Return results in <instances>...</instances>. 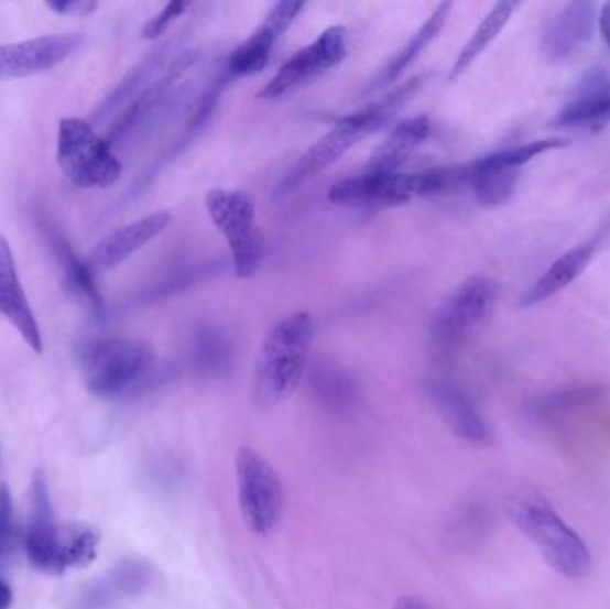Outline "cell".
<instances>
[{"mask_svg":"<svg viewBox=\"0 0 610 609\" xmlns=\"http://www.w3.org/2000/svg\"><path fill=\"white\" fill-rule=\"evenodd\" d=\"M427 74L413 77L375 102L334 123L329 133H325L318 142L313 143L302 154L301 160L287 171L284 180L275 188L273 197L282 199L292 194L307 181L327 171L339 157H344L352 146H356L357 142L384 128L385 123H390L409 105V100L422 90L423 85L427 83Z\"/></svg>","mask_w":610,"mask_h":609,"instance_id":"6da1fadb","label":"cell"},{"mask_svg":"<svg viewBox=\"0 0 610 609\" xmlns=\"http://www.w3.org/2000/svg\"><path fill=\"white\" fill-rule=\"evenodd\" d=\"M86 388L100 399L134 398L154 383L155 355L131 336H89L77 349Z\"/></svg>","mask_w":610,"mask_h":609,"instance_id":"7a4b0ae2","label":"cell"},{"mask_svg":"<svg viewBox=\"0 0 610 609\" xmlns=\"http://www.w3.org/2000/svg\"><path fill=\"white\" fill-rule=\"evenodd\" d=\"M315 335V320L307 312L287 315L270 329L255 359L254 401L258 406H277L301 387Z\"/></svg>","mask_w":610,"mask_h":609,"instance_id":"3957f363","label":"cell"},{"mask_svg":"<svg viewBox=\"0 0 610 609\" xmlns=\"http://www.w3.org/2000/svg\"><path fill=\"white\" fill-rule=\"evenodd\" d=\"M468 185L466 166L436 168L423 174H368L339 181L330 186V204L347 208H400L418 197L445 194L456 186Z\"/></svg>","mask_w":610,"mask_h":609,"instance_id":"277c9868","label":"cell"},{"mask_svg":"<svg viewBox=\"0 0 610 609\" xmlns=\"http://www.w3.org/2000/svg\"><path fill=\"white\" fill-rule=\"evenodd\" d=\"M509 516L522 530L549 567L568 579H584L592 568V557L586 542L569 528L543 497L522 493L508 504Z\"/></svg>","mask_w":610,"mask_h":609,"instance_id":"5b68a950","label":"cell"},{"mask_svg":"<svg viewBox=\"0 0 610 609\" xmlns=\"http://www.w3.org/2000/svg\"><path fill=\"white\" fill-rule=\"evenodd\" d=\"M57 165L72 185L106 189L122 177V161L108 138L95 133L88 120L63 119L57 129Z\"/></svg>","mask_w":610,"mask_h":609,"instance_id":"8992f818","label":"cell"},{"mask_svg":"<svg viewBox=\"0 0 610 609\" xmlns=\"http://www.w3.org/2000/svg\"><path fill=\"white\" fill-rule=\"evenodd\" d=\"M206 208L226 238L236 275L254 278L264 260V237L255 220L254 199L240 189L213 188L207 192Z\"/></svg>","mask_w":610,"mask_h":609,"instance_id":"52a82bcc","label":"cell"},{"mask_svg":"<svg viewBox=\"0 0 610 609\" xmlns=\"http://www.w3.org/2000/svg\"><path fill=\"white\" fill-rule=\"evenodd\" d=\"M498 295V283L489 275L466 279L434 317L431 335L437 352L443 356L456 352L486 326L497 307Z\"/></svg>","mask_w":610,"mask_h":609,"instance_id":"ba28073f","label":"cell"},{"mask_svg":"<svg viewBox=\"0 0 610 609\" xmlns=\"http://www.w3.org/2000/svg\"><path fill=\"white\" fill-rule=\"evenodd\" d=\"M236 485L244 524L258 536L275 531L284 505V490L275 468L250 447L236 454Z\"/></svg>","mask_w":610,"mask_h":609,"instance_id":"9c48e42d","label":"cell"},{"mask_svg":"<svg viewBox=\"0 0 610 609\" xmlns=\"http://www.w3.org/2000/svg\"><path fill=\"white\" fill-rule=\"evenodd\" d=\"M348 54V33L344 25H330L315 42L293 54L277 74L258 91V99H281L287 91L338 67Z\"/></svg>","mask_w":610,"mask_h":609,"instance_id":"30bf717a","label":"cell"},{"mask_svg":"<svg viewBox=\"0 0 610 609\" xmlns=\"http://www.w3.org/2000/svg\"><path fill=\"white\" fill-rule=\"evenodd\" d=\"M63 530L57 524L47 479L43 470H36L31 481V520L24 536L25 556L36 570L59 576L63 567Z\"/></svg>","mask_w":610,"mask_h":609,"instance_id":"8fae6325","label":"cell"},{"mask_svg":"<svg viewBox=\"0 0 610 609\" xmlns=\"http://www.w3.org/2000/svg\"><path fill=\"white\" fill-rule=\"evenodd\" d=\"M85 42L83 34H47L0 45V79H19L57 67Z\"/></svg>","mask_w":610,"mask_h":609,"instance_id":"7c38bea8","label":"cell"},{"mask_svg":"<svg viewBox=\"0 0 610 609\" xmlns=\"http://www.w3.org/2000/svg\"><path fill=\"white\" fill-rule=\"evenodd\" d=\"M33 217L39 231L43 235V240L47 241L45 246L54 255V260L62 267L66 289L70 290L80 301H85L89 307H94L95 312H102V293L97 284V275L89 267L88 261L77 254L76 249L72 247L65 232L62 231V227L57 226V220L52 217V213L39 208L34 209Z\"/></svg>","mask_w":610,"mask_h":609,"instance_id":"4fadbf2b","label":"cell"},{"mask_svg":"<svg viewBox=\"0 0 610 609\" xmlns=\"http://www.w3.org/2000/svg\"><path fill=\"white\" fill-rule=\"evenodd\" d=\"M170 224H172V213L157 211L134 220L128 226L118 227L117 231L109 232L108 237L97 243L94 252L89 254V267L95 275L108 274L126 263L143 247L149 246L154 238L160 237L161 232H165Z\"/></svg>","mask_w":610,"mask_h":609,"instance_id":"5bb4252c","label":"cell"},{"mask_svg":"<svg viewBox=\"0 0 610 609\" xmlns=\"http://www.w3.org/2000/svg\"><path fill=\"white\" fill-rule=\"evenodd\" d=\"M0 315L11 322L22 340L42 355L43 340L39 322L34 318L33 307L29 304L22 283H20L17 263L10 243L0 235Z\"/></svg>","mask_w":610,"mask_h":609,"instance_id":"9a60e30c","label":"cell"},{"mask_svg":"<svg viewBox=\"0 0 610 609\" xmlns=\"http://www.w3.org/2000/svg\"><path fill=\"white\" fill-rule=\"evenodd\" d=\"M154 568L141 559H126L86 588L72 609H113L151 586Z\"/></svg>","mask_w":610,"mask_h":609,"instance_id":"2e32d148","label":"cell"},{"mask_svg":"<svg viewBox=\"0 0 610 609\" xmlns=\"http://www.w3.org/2000/svg\"><path fill=\"white\" fill-rule=\"evenodd\" d=\"M597 25V6L586 0L569 2L546 28L543 51L549 62H566L591 40Z\"/></svg>","mask_w":610,"mask_h":609,"instance_id":"e0dca14e","label":"cell"},{"mask_svg":"<svg viewBox=\"0 0 610 609\" xmlns=\"http://www.w3.org/2000/svg\"><path fill=\"white\" fill-rule=\"evenodd\" d=\"M427 392L437 413L454 431V435L465 439L468 444H489L491 431H489L488 422L483 421L473 399L462 388L446 383V381H434Z\"/></svg>","mask_w":610,"mask_h":609,"instance_id":"ac0fdd59","label":"cell"},{"mask_svg":"<svg viewBox=\"0 0 610 609\" xmlns=\"http://www.w3.org/2000/svg\"><path fill=\"white\" fill-rule=\"evenodd\" d=\"M433 134L428 117H416L399 123L371 152L364 172L368 174H396Z\"/></svg>","mask_w":610,"mask_h":609,"instance_id":"d6986e66","label":"cell"},{"mask_svg":"<svg viewBox=\"0 0 610 609\" xmlns=\"http://www.w3.org/2000/svg\"><path fill=\"white\" fill-rule=\"evenodd\" d=\"M598 251V240L586 241L580 246L573 247L564 252L552 265L546 269L545 274L541 275L531 290L522 297V306H535V304L545 303L549 297L568 289L575 279L586 272L587 267L591 265Z\"/></svg>","mask_w":610,"mask_h":609,"instance_id":"ffe728a7","label":"cell"},{"mask_svg":"<svg viewBox=\"0 0 610 609\" xmlns=\"http://www.w3.org/2000/svg\"><path fill=\"white\" fill-rule=\"evenodd\" d=\"M520 174V168L503 165L494 154H489L468 165V185L482 206L497 208L514 195Z\"/></svg>","mask_w":610,"mask_h":609,"instance_id":"44dd1931","label":"cell"},{"mask_svg":"<svg viewBox=\"0 0 610 609\" xmlns=\"http://www.w3.org/2000/svg\"><path fill=\"white\" fill-rule=\"evenodd\" d=\"M451 6H454L451 2H443V4L437 6L433 14L416 31L413 39L405 43V47L382 68L381 74L371 80L362 94H373V91L381 90L384 86L391 85V83L399 79L402 76V72L407 70L422 56L423 51L442 34L446 20L450 17Z\"/></svg>","mask_w":610,"mask_h":609,"instance_id":"7402d4cb","label":"cell"},{"mask_svg":"<svg viewBox=\"0 0 610 609\" xmlns=\"http://www.w3.org/2000/svg\"><path fill=\"white\" fill-rule=\"evenodd\" d=\"M279 39L281 34L264 20L249 39L230 53L227 59V74L235 79L258 76L259 72H263L270 63Z\"/></svg>","mask_w":610,"mask_h":609,"instance_id":"603a6c76","label":"cell"},{"mask_svg":"<svg viewBox=\"0 0 610 609\" xmlns=\"http://www.w3.org/2000/svg\"><path fill=\"white\" fill-rule=\"evenodd\" d=\"M518 6H520L518 2H498L493 6V10L489 11L488 17L480 22L479 28L475 29L471 39L466 42L465 47L457 56L450 72L451 80L462 76L486 53V48L502 34L503 28L509 24L512 14L518 10Z\"/></svg>","mask_w":610,"mask_h":609,"instance_id":"cb8c5ba5","label":"cell"},{"mask_svg":"<svg viewBox=\"0 0 610 609\" xmlns=\"http://www.w3.org/2000/svg\"><path fill=\"white\" fill-rule=\"evenodd\" d=\"M311 390L316 401L330 411H348L359 401V388L345 370L322 365L311 373Z\"/></svg>","mask_w":610,"mask_h":609,"instance_id":"d4e9b609","label":"cell"},{"mask_svg":"<svg viewBox=\"0 0 610 609\" xmlns=\"http://www.w3.org/2000/svg\"><path fill=\"white\" fill-rule=\"evenodd\" d=\"M610 120V91L592 88L569 102L554 120L555 128H600Z\"/></svg>","mask_w":610,"mask_h":609,"instance_id":"484cf974","label":"cell"},{"mask_svg":"<svg viewBox=\"0 0 610 609\" xmlns=\"http://www.w3.org/2000/svg\"><path fill=\"white\" fill-rule=\"evenodd\" d=\"M100 536L86 524H68L63 530V567H86L99 553Z\"/></svg>","mask_w":610,"mask_h":609,"instance_id":"4316f807","label":"cell"},{"mask_svg":"<svg viewBox=\"0 0 610 609\" xmlns=\"http://www.w3.org/2000/svg\"><path fill=\"white\" fill-rule=\"evenodd\" d=\"M603 395V388L595 384L586 387L564 388L559 392H552L534 404V413L537 416H554L566 411L586 406L589 402L597 401Z\"/></svg>","mask_w":610,"mask_h":609,"instance_id":"83f0119b","label":"cell"},{"mask_svg":"<svg viewBox=\"0 0 610 609\" xmlns=\"http://www.w3.org/2000/svg\"><path fill=\"white\" fill-rule=\"evenodd\" d=\"M19 542L14 524L13 501L8 487H0V570L8 567Z\"/></svg>","mask_w":610,"mask_h":609,"instance_id":"f1b7e54d","label":"cell"},{"mask_svg":"<svg viewBox=\"0 0 610 609\" xmlns=\"http://www.w3.org/2000/svg\"><path fill=\"white\" fill-rule=\"evenodd\" d=\"M192 8V2H170L160 13L155 14L154 19L149 20L143 29H141V39L155 42L168 31L170 25L174 24L175 20Z\"/></svg>","mask_w":610,"mask_h":609,"instance_id":"f546056e","label":"cell"},{"mask_svg":"<svg viewBox=\"0 0 610 609\" xmlns=\"http://www.w3.org/2000/svg\"><path fill=\"white\" fill-rule=\"evenodd\" d=\"M48 10L66 17H88L94 13L99 4L94 0H62V2H47Z\"/></svg>","mask_w":610,"mask_h":609,"instance_id":"4dcf8cb0","label":"cell"},{"mask_svg":"<svg viewBox=\"0 0 610 609\" xmlns=\"http://www.w3.org/2000/svg\"><path fill=\"white\" fill-rule=\"evenodd\" d=\"M598 24H600L601 36L606 40L607 45L610 47V2L603 6L600 17H598Z\"/></svg>","mask_w":610,"mask_h":609,"instance_id":"1f68e13d","label":"cell"},{"mask_svg":"<svg viewBox=\"0 0 610 609\" xmlns=\"http://www.w3.org/2000/svg\"><path fill=\"white\" fill-rule=\"evenodd\" d=\"M394 609H433L427 602H423L422 599H416V597H402V599L396 602Z\"/></svg>","mask_w":610,"mask_h":609,"instance_id":"d6a6232c","label":"cell"},{"mask_svg":"<svg viewBox=\"0 0 610 609\" xmlns=\"http://www.w3.org/2000/svg\"><path fill=\"white\" fill-rule=\"evenodd\" d=\"M11 602H13V591L8 583L0 579V609H10Z\"/></svg>","mask_w":610,"mask_h":609,"instance_id":"836d02e7","label":"cell"}]
</instances>
